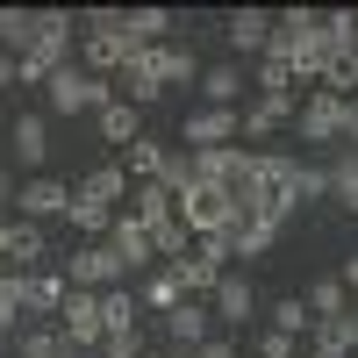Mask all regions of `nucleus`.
Returning <instances> with one entry per match:
<instances>
[{
	"label": "nucleus",
	"instance_id": "45",
	"mask_svg": "<svg viewBox=\"0 0 358 358\" xmlns=\"http://www.w3.org/2000/svg\"><path fill=\"white\" fill-rule=\"evenodd\" d=\"M0 86H15V57L8 50H0Z\"/></svg>",
	"mask_w": 358,
	"mask_h": 358
},
{
	"label": "nucleus",
	"instance_id": "40",
	"mask_svg": "<svg viewBox=\"0 0 358 358\" xmlns=\"http://www.w3.org/2000/svg\"><path fill=\"white\" fill-rule=\"evenodd\" d=\"M258 358H301V351H294L287 330H265V337H258Z\"/></svg>",
	"mask_w": 358,
	"mask_h": 358
},
{
	"label": "nucleus",
	"instance_id": "4",
	"mask_svg": "<svg viewBox=\"0 0 358 358\" xmlns=\"http://www.w3.org/2000/svg\"><path fill=\"white\" fill-rule=\"evenodd\" d=\"M187 151H222V143H244V108H194L187 129H179Z\"/></svg>",
	"mask_w": 358,
	"mask_h": 358
},
{
	"label": "nucleus",
	"instance_id": "41",
	"mask_svg": "<svg viewBox=\"0 0 358 358\" xmlns=\"http://www.w3.org/2000/svg\"><path fill=\"white\" fill-rule=\"evenodd\" d=\"M101 358H143V337H108Z\"/></svg>",
	"mask_w": 358,
	"mask_h": 358
},
{
	"label": "nucleus",
	"instance_id": "9",
	"mask_svg": "<svg viewBox=\"0 0 358 358\" xmlns=\"http://www.w3.org/2000/svg\"><path fill=\"white\" fill-rule=\"evenodd\" d=\"M165 330H172V351H201L208 337H215V308H208V301H179L165 315Z\"/></svg>",
	"mask_w": 358,
	"mask_h": 358
},
{
	"label": "nucleus",
	"instance_id": "16",
	"mask_svg": "<svg viewBox=\"0 0 358 358\" xmlns=\"http://www.w3.org/2000/svg\"><path fill=\"white\" fill-rule=\"evenodd\" d=\"M129 215H136L143 229H158V222H172V215H179V194L165 187V179H143V187L129 194Z\"/></svg>",
	"mask_w": 358,
	"mask_h": 358
},
{
	"label": "nucleus",
	"instance_id": "10",
	"mask_svg": "<svg viewBox=\"0 0 358 358\" xmlns=\"http://www.w3.org/2000/svg\"><path fill=\"white\" fill-rule=\"evenodd\" d=\"M222 36H229V50H244V57H265V50H273V15H265V8H236Z\"/></svg>",
	"mask_w": 358,
	"mask_h": 358
},
{
	"label": "nucleus",
	"instance_id": "13",
	"mask_svg": "<svg viewBox=\"0 0 358 358\" xmlns=\"http://www.w3.org/2000/svg\"><path fill=\"white\" fill-rule=\"evenodd\" d=\"M308 358H358V308H351V315H337V322H315Z\"/></svg>",
	"mask_w": 358,
	"mask_h": 358
},
{
	"label": "nucleus",
	"instance_id": "23",
	"mask_svg": "<svg viewBox=\"0 0 358 358\" xmlns=\"http://www.w3.org/2000/svg\"><path fill=\"white\" fill-rule=\"evenodd\" d=\"M43 151H50L43 115H15V165H43Z\"/></svg>",
	"mask_w": 358,
	"mask_h": 358
},
{
	"label": "nucleus",
	"instance_id": "21",
	"mask_svg": "<svg viewBox=\"0 0 358 358\" xmlns=\"http://www.w3.org/2000/svg\"><path fill=\"white\" fill-rule=\"evenodd\" d=\"M201 101L208 108H236V101H244V72H236V65H208L201 72Z\"/></svg>",
	"mask_w": 358,
	"mask_h": 358
},
{
	"label": "nucleus",
	"instance_id": "17",
	"mask_svg": "<svg viewBox=\"0 0 358 358\" xmlns=\"http://www.w3.org/2000/svg\"><path fill=\"white\" fill-rule=\"evenodd\" d=\"M0 50H8L15 65L36 50V8H0Z\"/></svg>",
	"mask_w": 358,
	"mask_h": 358
},
{
	"label": "nucleus",
	"instance_id": "35",
	"mask_svg": "<svg viewBox=\"0 0 358 358\" xmlns=\"http://www.w3.org/2000/svg\"><path fill=\"white\" fill-rule=\"evenodd\" d=\"M315 94L351 101V94H358V57H330V65H322V86H315Z\"/></svg>",
	"mask_w": 358,
	"mask_h": 358
},
{
	"label": "nucleus",
	"instance_id": "38",
	"mask_svg": "<svg viewBox=\"0 0 358 358\" xmlns=\"http://www.w3.org/2000/svg\"><path fill=\"white\" fill-rule=\"evenodd\" d=\"M258 94H294V72H287V57H258Z\"/></svg>",
	"mask_w": 358,
	"mask_h": 358
},
{
	"label": "nucleus",
	"instance_id": "30",
	"mask_svg": "<svg viewBox=\"0 0 358 358\" xmlns=\"http://www.w3.org/2000/svg\"><path fill=\"white\" fill-rule=\"evenodd\" d=\"M208 308H215L222 322H244V315H251V280L222 273V287H215V301H208Z\"/></svg>",
	"mask_w": 358,
	"mask_h": 358
},
{
	"label": "nucleus",
	"instance_id": "12",
	"mask_svg": "<svg viewBox=\"0 0 358 358\" xmlns=\"http://www.w3.org/2000/svg\"><path fill=\"white\" fill-rule=\"evenodd\" d=\"M280 122H294V94H258L244 108V143H265Z\"/></svg>",
	"mask_w": 358,
	"mask_h": 358
},
{
	"label": "nucleus",
	"instance_id": "19",
	"mask_svg": "<svg viewBox=\"0 0 358 358\" xmlns=\"http://www.w3.org/2000/svg\"><path fill=\"white\" fill-rule=\"evenodd\" d=\"M0 258H15V273H36V265H43V229L36 222H8V251H0Z\"/></svg>",
	"mask_w": 358,
	"mask_h": 358
},
{
	"label": "nucleus",
	"instance_id": "25",
	"mask_svg": "<svg viewBox=\"0 0 358 358\" xmlns=\"http://www.w3.org/2000/svg\"><path fill=\"white\" fill-rule=\"evenodd\" d=\"M322 50H330V57H358V15L351 8L322 15Z\"/></svg>",
	"mask_w": 358,
	"mask_h": 358
},
{
	"label": "nucleus",
	"instance_id": "33",
	"mask_svg": "<svg viewBox=\"0 0 358 358\" xmlns=\"http://www.w3.org/2000/svg\"><path fill=\"white\" fill-rule=\"evenodd\" d=\"M72 229L86 236V244H108V229H115V208H94V201H72Z\"/></svg>",
	"mask_w": 358,
	"mask_h": 358
},
{
	"label": "nucleus",
	"instance_id": "36",
	"mask_svg": "<svg viewBox=\"0 0 358 358\" xmlns=\"http://www.w3.org/2000/svg\"><path fill=\"white\" fill-rule=\"evenodd\" d=\"M330 194L358 215V151H337V165H330Z\"/></svg>",
	"mask_w": 358,
	"mask_h": 358
},
{
	"label": "nucleus",
	"instance_id": "6",
	"mask_svg": "<svg viewBox=\"0 0 358 358\" xmlns=\"http://www.w3.org/2000/svg\"><path fill=\"white\" fill-rule=\"evenodd\" d=\"M344 115H351V101L308 94L301 108H294V129H301V143H344Z\"/></svg>",
	"mask_w": 358,
	"mask_h": 358
},
{
	"label": "nucleus",
	"instance_id": "32",
	"mask_svg": "<svg viewBox=\"0 0 358 358\" xmlns=\"http://www.w3.org/2000/svg\"><path fill=\"white\" fill-rule=\"evenodd\" d=\"M136 301H143V308H158V315H172L179 301H187V287H179V280L165 273V265H158V273L143 280V294H136Z\"/></svg>",
	"mask_w": 358,
	"mask_h": 358
},
{
	"label": "nucleus",
	"instance_id": "5",
	"mask_svg": "<svg viewBox=\"0 0 358 358\" xmlns=\"http://www.w3.org/2000/svg\"><path fill=\"white\" fill-rule=\"evenodd\" d=\"M57 330H65V337L79 344V358H86V351L101 358V344H108V330H101V294L72 287V294H65V308H57Z\"/></svg>",
	"mask_w": 358,
	"mask_h": 358
},
{
	"label": "nucleus",
	"instance_id": "47",
	"mask_svg": "<svg viewBox=\"0 0 358 358\" xmlns=\"http://www.w3.org/2000/svg\"><path fill=\"white\" fill-rule=\"evenodd\" d=\"M143 358H172V351H143Z\"/></svg>",
	"mask_w": 358,
	"mask_h": 358
},
{
	"label": "nucleus",
	"instance_id": "39",
	"mask_svg": "<svg viewBox=\"0 0 358 358\" xmlns=\"http://www.w3.org/2000/svg\"><path fill=\"white\" fill-rule=\"evenodd\" d=\"M294 194H301V201H322V194H330V165H301V172H294Z\"/></svg>",
	"mask_w": 358,
	"mask_h": 358
},
{
	"label": "nucleus",
	"instance_id": "26",
	"mask_svg": "<svg viewBox=\"0 0 358 358\" xmlns=\"http://www.w3.org/2000/svg\"><path fill=\"white\" fill-rule=\"evenodd\" d=\"M22 358H79V344L57 322H43V330H22Z\"/></svg>",
	"mask_w": 358,
	"mask_h": 358
},
{
	"label": "nucleus",
	"instance_id": "31",
	"mask_svg": "<svg viewBox=\"0 0 358 358\" xmlns=\"http://www.w3.org/2000/svg\"><path fill=\"white\" fill-rule=\"evenodd\" d=\"M151 251H158V265H179V258L194 251V229L179 222V215H172V222H158V229H151Z\"/></svg>",
	"mask_w": 358,
	"mask_h": 358
},
{
	"label": "nucleus",
	"instance_id": "34",
	"mask_svg": "<svg viewBox=\"0 0 358 358\" xmlns=\"http://www.w3.org/2000/svg\"><path fill=\"white\" fill-rule=\"evenodd\" d=\"M273 330H287L294 344H301V337H315V315H308V301H301V294H287V301L273 308Z\"/></svg>",
	"mask_w": 358,
	"mask_h": 358
},
{
	"label": "nucleus",
	"instance_id": "29",
	"mask_svg": "<svg viewBox=\"0 0 358 358\" xmlns=\"http://www.w3.org/2000/svg\"><path fill=\"white\" fill-rule=\"evenodd\" d=\"M122 172L136 179V187H143V179H165V143L136 136V143H129V158H122Z\"/></svg>",
	"mask_w": 358,
	"mask_h": 358
},
{
	"label": "nucleus",
	"instance_id": "14",
	"mask_svg": "<svg viewBox=\"0 0 358 358\" xmlns=\"http://www.w3.org/2000/svg\"><path fill=\"white\" fill-rule=\"evenodd\" d=\"M108 244L122 251V265H129V273H143V265H158V251H151V229H143L136 215H115V229H108Z\"/></svg>",
	"mask_w": 358,
	"mask_h": 358
},
{
	"label": "nucleus",
	"instance_id": "28",
	"mask_svg": "<svg viewBox=\"0 0 358 358\" xmlns=\"http://www.w3.org/2000/svg\"><path fill=\"white\" fill-rule=\"evenodd\" d=\"M158 79H165V86H194V79H201V57H194L187 43H165V50H158Z\"/></svg>",
	"mask_w": 358,
	"mask_h": 358
},
{
	"label": "nucleus",
	"instance_id": "11",
	"mask_svg": "<svg viewBox=\"0 0 358 358\" xmlns=\"http://www.w3.org/2000/svg\"><path fill=\"white\" fill-rule=\"evenodd\" d=\"M165 36H172L165 8H122V43L129 50H165Z\"/></svg>",
	"mask_w": 358,
	"mask_h": 358
},
{
	"label": "nucleus",
	"instance_id": "8",
	"mask_svg": "<svg viewBox=\"0 0 358 358\" xmlns=\"http://www.w3.org/2000/svg\"><path fill=\"white\" fill-rule=\"evenodd\" d=\"M165 273H172L179 287H187V301H215V287H222V273H229V265H215V258H208V251L194 244L179 265H165Z\"/></svg>",
	"mask_w": 358,
	"mask_h": 358
},
{
	"label": "nucleus",
	"instance_id": "27",
	"mask_svg": "<svg viewBox=\"0 0 358 358\" xmlns=\"http://www.w3.org/2000/svg\"><path fill=\"white\" fill-rule=\"evenodd\" d=\"M65 273H29V315H57L65 308Z\"/></svg>",
	"mask_w": 358,
	"mask_h": 358
},
{
	"label": "nucleus",
	"instance_id": "43",
	"mask_svg": "<svg viewBox=\"0 0 358 358\" xmlns=\"http://www.w3.org/2000/svg\"><path fill=\"white\" fill-rule=\"evenodd\" d=\"M344 151H358V101H351V115H344Z\"/></svg>",
	"mask_w": 358,
	"mask_h": 358
},
{
	"label": "nucleus",
	"instance_id": "15",
	"mask_svg": "<svg viewBox=\"0 0 358 358\" xmlns=\"http://www.w3.org/2000/svg\"><path fill=\"white\" fill-rule=\"evenodd\" d=\"M136 194V179L122 172V165H94L79 179V201H94V208H115V201H129Z\"/></svg>",
	"mask_w": 358,
	"mask_h": 358
},
{
	"label": "nucleus",
	"instance_id": "46",
	"mask_svg": "<svg viewBox=\"0 0 358 358\" xmlns=\"http://www.w3.org/2000/svg\"><path fill=\"white\" fill-rule=\"evenodd\" d=\"M337 280H344V287H358V258H344V273H337Z\"/></svg>",
	"mask_w": 358,
	"mask_h": 358
},
{
	"label": "nucleus",
	"instance_id": "20",
	"mask_svg": "<svg viewBox=\"0 0 358 358\" xmlns=\"http://www.w3.org/2000/svg\"><path fill=\"white\" fill-rule=\"evenodd\" d=\"M94 122H101V136H108V143H122V151H129V143L143 136V108H129V101H108V108L94 115Z\"/></svg>",
	"mask_w": 358,
	"mask_h": 358
},
{
	"label": "nucleus",
	"instance_id": "3",
	"mask_svg": "<svg viewBox=\"0 0 358 358\" xmlns=\"http://www.w3.org/2000/svg\"><path fill=\"white\" fill-rule=\"evenodd\" d=\"M43 94H50V108H57V115H101V108L115 101V79H94L86 65H65V72L43 86Z\"/></svg>",
	"mask_w": 358,
	"mask_h": 358
},
{
	"label": "nucleus",
	"instance_id": "18",
	"mask_svg": "<svg viewBox=\"0 0 358 358\" xmlns=\"http://www.w3.org/2000/svg\"><path fill=\"white\" fill-rule=\"evenodd\" d=\"M136 315H143V301H136L129 287H108L101 294V330L108 337H136Z\"/></svg>",
	"mask_w": 358,
	"mask_h": 358
},
{
	"label": "nucleus",
	"instance_id": "42",
	"mask_svg": "<svg viewBox=\"0 0 358 358\" xmlns=\"http://www.w3.org/2000/svg\"><path fill=\"white\" fill-rule=\"evenodd\" d=\"M194 358H236V337H208V344H201Z\"/></svg>",
	"mask_w": 358,
	"mask_h": 358
},
{
	"label": "nucleus",
	"instance_id": "24",
	"mask_svg": "<svg viewBox=\"0 0 358 358\" xmlns=\"http://www.w3.org/2000/svg\"><path fill=\"white\" fill-rule=\"evenodd\" d=\"M287 222H265V215H251V222H236L229 229V251L236 258H258V251H273V236H280Z\"/></svg>",
	"mask_w": 358,
	"mask_h": 358
},
{
	"label": "nucleus",
	"instance_id": "22",
	"mask_svg": "<svg viewBox=\"0 0 358 358\" xmlns=\"http://www.w3.org/2000/svg\"><path fill=\"white\" fill-rule=\"evenodd\" d=\"M301 301H308L315 322H337V315H351V287H344V280H315Z\"/></svg>",
	"mask_w": 358,
	"mask_h": 358
},
{
	"label": "nucleus",
	"instance_id": "37",
	"mask_svg": "<svg viewBox=\"0 0 358 358\" xmlns=\"http://www.w3.org/2000/svg\"><path fill=\"white\" fill-rule=\"evenodd\" d=\"M194 179H201V172H194V151H187V143H179V151H165V187H172V194H187Z\"/></svg>",
	"mask_w": 358,
	"mask_h": 358
},
{
	"label": "nucleus",
	"instance_id": "7",
	"mask_svg": "<svg viewBox=\"0 0 358 358\" xmlns=\"http://www.w3.org/2000/svg\"><path fill=\"white\" fill-rule=\"evenodd\" d=\"M72 201H79V187H65V179H22V194H15V215L22 222H43V215H72Z\"/></svg>",
	"mask_w": 358,
	"mask_h": 358
},
{
	"label": "nucleus",
	"instance_id": "44",
	"mask_svg": "<svg viewBox=\"0 0 358 358\" xmlns=\"http://www.w3.org/2000/svg\"><path fill=\"white\" fill-rule=\"evenodd\" d=\"M15 194H22V187H15V172H8V165H0V208H8Z\"/></svg>",
	"mask_w": 358,
	"mask_h": 358
},
{
	"label": "nucleus",
	"instance_id": "1",
	"mask_svg": "<svg viewBox=\"0 0 358 358\" xmlns=\"http://www.w3.org/2000/svg\"><path fill=\"white\" fill-rule=\"evenodd\" d=\"M179 222H187V229H194V244H201V236L236 229V222H244V208H236L229 187H208V179H194V187L179 194Z\"/></svg>",
	"mask_w": 358,
	"mask_h": 358
},
{
	"label": "nucleus",
	"instance_id": "2",
	"mask_svg": "<svg viewBox=\"0 0 358 358\" xmlns=\"http://www.w3.org/2000/svg\"><path fill=\"white\" fill-rule=\"evenodd\" d=\"M65 287H86V294L129 287V265L115 244H79V251H65Z\"/></svg>",
	"mask_w": 358,
	"mask_h": 358
},
{
	"label": "nucleus",
	"instance_id": "48",
	"mask_svg": "<svg viewBox=\"0 0 358 358\" xmlns=\"http://www.w3.org/2000/svg\"><path fill=\"white\" fill-rule=\"evenodd\" d=\"M172 358H194V351H172Z\"/></svg>",
	"mask_w": 358,
	"mask_h": 358
}]
</instances>
